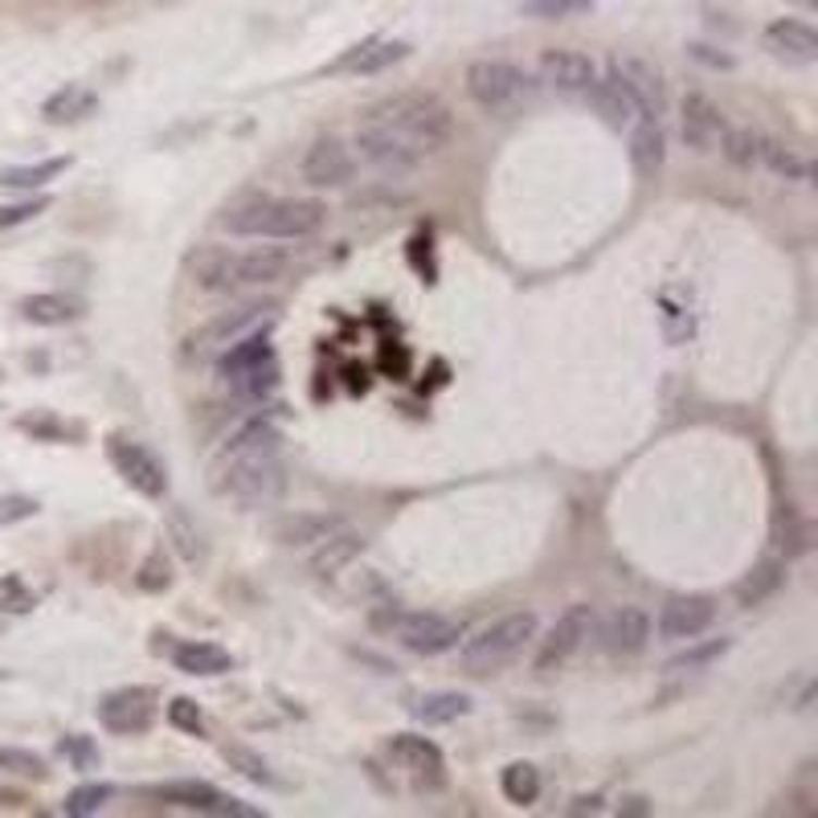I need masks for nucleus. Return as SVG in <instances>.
Here are the masks:
<instances>
[{
	"mask_svg": "<svg viewBox=\"0 0 818 818\" xmlns=\"http://www.w3.org/2000/svg\"><path fill=\"white\" fill-rule=\"evenodd\" d=\"M455 136V115L438 95L406 90L376 102L357 127L360 156L385 172H406L418 160L443 152Z\"/></svg>",
	"mask_w": 818,
	"mask_h": 818,
	"instance_id": "f257e3e1",
	"label": "nucleus"
},
{
	"mask_svg": "<svg viewBox=\"0 0 818 818\" xmlns=\"http://www.w3.org/2000/svg\"><path fill=\"white\" fill-rule=\"evenodd\" d=\"M324 222H327L324 201H274V197L241 201L222 218V225L230 234H241V238H274V241L311 238Z\"/></svg>",
	"mask_w": 818,
	"mask_h": 818,
	"instance_id": "f03ea898",
	"label": "nucleus"
},
{
	"mask_svg": "<svg viewBox=\"0 0 818 818\" xmlns=\"http://www.w3.org/2000/svg\"><path fill=\"white\" fill-rule=\"evenodd\" d=\"M536 639V614L532 610H516L495 618L492 627H483L479 634H471L459 647V664L467 676H495L508 664H516L524 647Z\"/></svg>",
	"mask_w": 818,
	"mask_h": 818,
	"instance_id": "7ed1b4c3",
	"label": "nucleus"
},
{
	"mask_svg": "<svg viewBox=\"0 0 818 818\" xmlns=\"http://www.w3.org/2000/svg\"><path fill=\"white\" fill-rule=\"evenodd\" d=\"M462 83H467V95L483 111H495V115L516 111V107L536 99V83L520 66L504 62V58H479V62H471Z\"/></svg>",
	"mask_w": 818,
	"mask_h": 818,
	"instance_id": "20e7f679",
	"label": "nucleus"
},
{
	"mask_svg": "<svg viewBox=\"0 0 818 818\" xmlns=\"http://www.w3.org/2000/svg\"><path fill=\"white\" fill-rule=\"evenodd\" d=\"M218 487L241 504H274L287 487V467L274 455H246V459H225L218 467Z\"/></svg>",
	"mask_w": 818,
	"mask_h": 818,
	"instance_id": "39448f33",
	"label": "nucleus"
},
{
	"mask_svg": "<svg viewBox=\"0 0 818 818\" xmlns=\"http://www.w3.org/2000/svg\"><path fill=\"white\" fill-rule=\"evenodd\" d=\"M590 634H594V606H590V602H573V606L548 627L545 639H541L532 667H536V671H561V667L585 647Z\"/></svg>",
	"mask_w": 818,
	"mask_h": 818,
	"instance_id": "423d86ee",
	"label": "nucleus"
},
{
	"mask_svg": "<svg viewBox=\"0 0 818 818\" xmlns=\"http://www.w3.org/2000/svg\"><path fill=\"white\" fill-rule=\"evenodd\" d=\"M397 643L413 655H446V650L459 647L462 639V622L443 618V614H397L389 618Z\"/></svg>",
	"mask_w": 818,
	"mask_h": 818,
	"instance_id": "0eeeda50",
	"label": "nucleus"
},
{
	"mask_svg": "<svg viewBox=\"0 0 818 818\" xmlns=\"http://www.w3.org/2000/svg\"><path fill=\"white\" fill-rule=\"evenodd\" d=\"M107 459L115 462V471L123 475V483L127 487H136L139 495H148V499H164V492H169V471H164V462L156 459L152 450L144 443H132V438H107Z\"/></svg>",
	"mask_w": 818,
	"mask_h": 818,
	"instance_id": "6e6552de",
	"label": "nucleus"
},
{
	"mask_svg": "<svg viewBox=\"0 0 818 818\" xmlns=\"http://www.w3.org/2000/svg\"><path fill=\"white\" fill-rule=\"evenodd\" d=\"M156 708H160L156 687L132 683V687H120V692L102 696L99 724H102V729H111V733H120V736L148 733V729H152V720H156Z\"/></svg>",
	"mask_w": 818,
	"mask_h": 818,
	"instance_id": "1a4fd4ad",
	"label": "nucleus"
},
{
	"mask_svg": "<svg viewBox=\"0 0 818 818\" xmlns=\"http://www.w3.org/2000/svg\"><path fill=\"white\" fill-rule=\"evenodd\" d=\"M287 267H290L287 250H274V246H258V250H246V255L225 250L218 290H222V295H234V290H246V287H267L274 278H283Z\"/></svg>",
	"mask_w": 818,
	"mask_h": 818,
	"instance_id": "9d476101",
	"label": "nucleus"
},
{
	"mask_svg": "<svg viewBox=\"0 0 818 818\" xmlns=\"http://www.w3.org/2000/svg\"><path fill=\"white\" fill-rule=\"evenodd\" d=\"M585 95H590V107L602 115V123H606L610 132H627V127H634L639 115H650L647 107H643V99L634 95V86L627 83V74L618 66H614L606 78H594V86H590Z\"/></svg>",
	"mask_w": 818,
	"mask_h": 818,
	"instance_id": "9b49d317",
	"label": "nucleus"
},
{
	"mask_svg": "<svg viewBox=\"0 0 818 818\" xmlns=\"http://www.w3.org/2000/svg\"><path fill=\"white\" fill-rule=\"evenodd\" d=\"M716 622V602L708 594H680L667 597L659 610V639L664 643H692Z\"/></svg>",
	"mask_w": 818,
	"mask_h": 818,
	"instance_id": "f8f14e48",
	"label": "nucleus"
},
{
	"mask_svg": "<svg viewBox=\"0 0 818 818\" xmlns=\"http://www.w3.org/2000/svg\"><path fill=\"white\" fill-rule=\"evenodd\" d=\"M357 176V160L348 152V144L336 136H320L303 156V181L311 188H340Z\"/></svg>",
	"mask_w": 818,
	"mask_h": 818,
	"instance_id": "ddd939ff",
	"label": "nucleus"
},
{
	"mask_svg": "<svg viewBox=\"0 0 818 818\" xmlns=\"http://www.w3.org/2000/svg\"><path fill=\"white\" fill-rule=\"evenodd\" d=\"M724 132H729V123L708 95H699V90L683 95V144L692 152H716Z\"/></svg>",
	"mask_w": 818,
	"mask_h": 818,
	"instance_id": "4468645a",
	"label": "nucleus"
},
{
	"mask_svg": "<svg viewBox=\"0 0 818 818\" xmlns=\"http://www.w3.org/2000/svg\"><path fill=\"white\" fill-rule=\"evenodd\" d=\"M597 639H602V650L610 655H639L650 639V614L639 606H618L597 627Z\"/></svg>",
	"mask_w": 818,
	"mask_h": 818,
	"instance_id": "2eb2a0df",
	"label": "nucleus"
},
{
	"mask_svg": "<svg viewBox=\"0 0 818 818\" xmlns=\"http://www.w3.org/2000/svg\"><path fill=\"white\" fill-rule=\"evenodd\" d=\"M278 303H246V307H238V311H225V315H218L213 324H205L193 340H188V348L193 352H213V348H230L234 340H241L250 327L267 315V311H274Z\"/></svg>",
	"mask_w": 818,
	"mask_h": 818,
	"instance_id": "dca6fc26",
	"label": "nucleus"
},
{
	"mask_svg": "<svg viewBox=\"0 0 818 818\" xmlns=\"http://www.w3.org/2000/svg\"><path fill=\"white\" fill-rule=\"evenodd\" d=\"M766 50L790 66H810L818 62V34L798 17H782L766 25Z\"/></svg>",
	"mask_w": 818,
	"mask_h": 818,
	"instance_id": "f3484780",
	"label": "nucleus"
},
{
	"mask_svg": "<svg viewBox=\"0 0 818 818\" xmlns=\"http://www.w3.org/2000/svg\"><path fill=\"white\" fill-rule=\"evenodd\" d=\"M597 78V66L578 50H548L541 58V83H548L561 95H585Z\"/></svg>",
	"mask_w": 818,
	"mask_h": 818,
	"instance_id": "a211bd4d",
	"label": "nucleus"
},
{
	"mask_svg": "<svg viewBox=\"0 0 818 818\" xmlns=\"http://www.w3.org/2000/svg\"><path fill=\"white\" fill-rule=\"evenodd\" d=\"M389 757L397 761L401 769H409V773H418V778H430V782H443V769H446V757L443 749L430 741V736H418V733H397L389 741Z\"/></svg>",
	"mask_w": 818,
	"mask_h": 818,
	"instance_id": "6ab92c4d",
	"label": "nucleus"
},
{
	"mask_svg": "<svg viewBox=\"0 0 818 818\" xmlns=\"http://www.w3.org/2000/svg\"><path fill=\"white\" fill-rule=\"evenodd\" d=\"M340 524V516H327V511H290L274 524V541H283L287 548H315Z\"/></svg>",
	"mask_w": 818,
	"mask_h": 818,
	"instance_id": "aec40b11",
	"label": "nucleus"
},
{
	"mask_svg": "<svg viewBox=\"0 0 818 818\" xmlns=\"http://www.w3.org/2000/svg\"><path fill=\"white\" fill-rule=\"evenodd\" d=\"M406 58H409V41H364V46H352L344 58H336L327 70L332 74H344V70H352V74H381V70L397 66Z\"/></svg>",
	"mask_w": 818,
	"mask_h": 818,
	"instance_id": "412c9836",
	"label": "nucleus"
},
{
	"mask_svg": "<svg viewBox=\"0 0 818 818\" xmlns=\"http://www.w3.org/2000/svg\"><path fill=\"white\" fill-rule=\"evenodd\" d=\"M664 160H667V139H664V127H659V115H639L631 127L634 172H639L643 181H650V176H659Z\"/></svg>",
	"mask_w": 818,
	"mask_h": 818,
	"instance_id": "4be33fe9",
	"label": "nucleus"
},
{
	"mask_svg": "<svg viewBox=\"0 0 818 818\" xmlns=\"http://www.w3.org/2000/svg\"><path fill=\"white\" fill-rule=\"evenodd\" d=\"M360 553H364V536H360L357 529L340 524L332 536H324V541L315 545V553H311V573H315V578H332V573H340L344 565L357 561Z\"/></svg>",
	"mask_w": 818,
	"mask_h": 818,
	"instance_id": "5701e85b",
	"label": "nucleus"
},
{
	"mask_svg": "<svg viewBox=\"0 0 818 818\" xmlns=\"http://www.w3.org/2000/svg\"><path fill=\"white\" fill-rule=\"evenodd\" d=\"M95 107H99V95H95L90 86L66 83L62 90H53L50 99L41 102V115H46V123H53V127H66V123L90 120Z\"/></svg>",
	"mask_w": 818,
	"mask_h": 818,
	"instance_id": "b1692460",
	"label": "nucleus"
},
{
	"mask_svg": "<svg viewBox=\"0 0 818 818\" xmlns=\"http://www.w3.org/2000/svg\"><path fill=\"white\" fill-rule=\"evenodd\" d=\"M172 664H176V671H185V676H201V680H213V676H225L230 667H234V655L225 647H218V643H181V647L172 650Z\"/></svg>",
	"mask_w": 818,
	"mask_h": 818,
	"instance_id": "393cba45",
	"label": "nucleus"
},
{
	"mask_svg": "<svg viewBox=\"0 0 818 818\" xmlns=\"http://www.w3.org/2000/svg\"><path fill=\"white\" fill-rule=\"evenodd\" d=\"M21 315L37 327H66L83 315V303L70 299V295H53V290H41V295H25L21 299Z\"/></svg>",
	"mask_w": 818,
	"mask_h": 818,
	"instance_id": "a878e982",
	"label": "nucleus"
},
{
	"mask_svg": "<svg viewBox=\"0 0 818 818\" xmlns=\"http://www.w3.org/2000/svg\"><path fill=\"white\" fill-rule=\"evenodd\" d=\"M144 794L156 802H164V806L201 810V815H213V806L222 798V790H213L209 782H160V785H148Z\"/></svg>",
	"mask_w": 818,
	"mask_h": 818,
	"instance_id": "bb28decb",
	"label": "nucleus"
},
{
	"mask_svg": "<svg viewBox=\"0 0 818 818\" xmlns=\"http://www.w3.org/2000/svg\"><path fill=\"white\" fill-rule=\"evenodd\" d=\"M274 450H283V434H278V426H271V422H250V426H241L230 443L222 446V459H246V455H274Z\"/></svg>",
	"mask_w": 818,
	"mask_h": 818,
	"instance_id": "cd10ccee",
	"label": "nucleus"
},
{
	"mask_svg": "<svg viewBox=\"0 0 818 818\" xmlns=\"http://www.w3.org/2000/svg\"><path fill=\"white\" fill-rule=\"evenodd\" d=\"M267 360H274L271 352V340L262 336V332H255V336H246V340H234L230 344V352L222 357V376L225 381H234V376L250 373V369H258V364H267Z\"/></svg>",
	"mask_w": 818,
	"mask_h": 818,
	"instance_id": "c85d7f7f",
	"label": "nucleus"
},
{
	"mask_svg": "<svg viewBox=\"0 0 818 818\" xmlns=\"http://www.w3.org/2000/svg\"><path fill=\"white\" fill-rule=\"evenodd\" d=\"M757 164H766L773 176H782V181H794V185H806L815 172H810V164L802 160L794 148H785V144H778V139H766L761 136V152H757Z\"/></svg>",
	"mask_w": 818,
	"mask_h": 818,
	"instance_id": "c756f323",
	"label": "nucleus"
},
{
	"mask_svg": "<svg viewBox=\"0 0 818 818\" xmlns=\"http://www.w3.org/2000/svg\"><path fill=\"white\" fill-rule=\"evenodd\" d=\"M66 169L70 156H53V160H37V164H13V169H0V188H41Z\"/></svg>",
	"mask_w": 818,
	"mask_h": 818,
	"instance_id": "7c9ffc66",
	"label": "nucleus"
},
{
	"mask_svg": "<svg viewBox=\"0 0 818 818\" xmlns=\"http://www.w3.org/2000/svg\"><path fill=\"white\" fill-rule=\"evenodd\" d=\"M467 712H471V699L462 696V692H430V696H422L413 704V716L422 724H455Z\"/></svg>",
	"mask_w": 818,
	"mask_h": 818,
	"instance_id": "2f4dec72",
	"label": "nucleus"
},
{
	"mask_svg": "<svg viewBox=\"0 0 818 818\" xmlns=\"http://www.w3.org/2000/svg\"><path fill=\"white\" fill-rule=\"evenodd\" d=\"M782 578H785V565L769 557V561H761L749 578L736 585V602H741V606H761L769 594H778Z\"/></svg>",
	"mask_w": 818,
	"mask_h": 818,
	"instance_id": "473e14b6",
	"label": "nucleus"
},
{
	"mask_svg": "<svg viewBox=\"0 0 818 818\" xmlns=\"http://www.w3.org/2000/svg\"><path fill=\"white\" fill-rule=\"evenodd\" d=\"M499 790H504V798L516 802V806H532V802L541 798V773H536V766H529V761H511V766L499 773Z\"/></svg>",
	"mask_w": 818,
	"mask_h": 818,
	"instance_id": "72a5a7b5",
	"label": "nucleus"
},
{
	"mask_svg": "<svg viewBox=\"0 0 818 818\" xmlns=\"http://www.w3.org/2000/svg\"><path fill=\"white\" fill-rule=\"evenodd\" d=\"M225 757V766L230 769H238L246 782H255V785H271V790H278V773H274L271 766H267V757H258L255 749H246V745H225L222 749Z\"/></svg>",
	"mask_w": 818,
	"mask_h": 818,
	"instance_id": "f704fd0d",
	"label": "nucleus"
},
{
	"mask_svg": "<svg viewBox=\"0 0 818 818\" xmlns=\"http://www.w3.org/2000/svg\"><path fill=\"white\" fill-rule=\"evenodd\" d=\"M222 262H225V246H197V250H188L185 271L201 290H218V283H222Z\"/></svg>",
	"mask_w": 818,
	"mask_h": 818,
	"instance_id": "c9c22d12",
	"label": "nucleus"
},
{
	"mask_svg": "<svg viewBox=\"0 0 818 818\" xmlns=\"http://www.w3.org/2000/svg\"><path fill=\"white\" fill-rule=\"evenodd\" d=\"M520 13L532 21H573L594 13V0H520Z\"/></svg>",
	"mask_w": 818,
	"mask_h": 818,
	"instance_id": "e433bc0d",
	"label": "nucleus"
},
{
	"mask_svg": "<svg viewBox=\"0 0 818 818\" xmlns=\"http://www.w3.org/2000/svg\"><path fill=\"white\" fill-rule=\"evenodd\" d=\"M614 66L627 74V83L634 86V95L643 99V107H647L650 115H659V107H664V86H659V74H650V66H643V62H614Z\"/></svg>",
	"mask_w": 818,
	"mask_h": 818,
	"instance_id": "4c0bfd02",
	"label": "nucleus"
},
{
	"mask_svg": "<svg viewBox=\"0 0 818 818\" xmlns=\"http://www.w3.org/2000/svg\"><path fill=\"white\" fill-rule=\"evenodd\" d=\"M729 647H733V639H708V643H696V647H687L683 655H676V659L667 664V671H704V667H712L716 659H724Z\"/></svg>",
	"mask_w": 818,
	"mask_h": 818,
	"instance_id": "58836bf2",
	"label": "nucleus"
},
{
	"mask_svg": "<svg viewBox=\"0 0 818 818\" xmlns=\"http://www.w3.org/2000/svg\"><path fill=\"white\" fill-rule=\"evenodd\" d=\"M115 798V785H107V782H86L78 785V790H70V798H66V815L74 818H86V815H99L107 802Z\"/></svg>",
	"mask_w": 818,
	"mask_h": 818,
	"instance_id": "ea45409f",
	"label": "nucleus"
},
{
	"mask_svg": "<svg viewBox=\"0 0 818 818\" xmlns=\"http://www.w3.org/2000/svg\"><path fill=\"white\" fill-rule=\"evenodd\" d=\"M720 152L729 156L733 164H741V169H749V164H757L761 136H757V132H749V127H729V132H724V139H720Z\"/></svg>",
	"mask_w": 818,
	"mask_h": 818,
	"instance_id": "a19ab883",
	"label": "nucleus"
},
{
	"mask_svg": "<svg viewBox=\"0 0 818 818\" xmlns=\"http://www.w3.org/2000/svg\"><path fill=\"white\" fill-rule=\"evenodd\" d=\"M169 536H172V545H176V553L185 557V561H201L205 557V545H201V532L188 524V516L185 511H172L169 516Z\"/></svg>",
	"mask_w": 818,
	"mask_h": 818,
	"instance_id": "79ce46f5",
	"label": "nucleus"
},
{
	"mask_svg": "<svg viewBox=\"0 0 818 818\" xmlns=\"http://www.w3.org/2000/svg\"><path fill=\"white\" fill-rule=\"evenodd\" d=\"M234 389H238L241 397H250V401L271 397V393L278 389V364L267 360V364H258V369H250V373L234 376Z\"/></svg>",
	"mask_w": 818,
	"mask_h": 818,
	"instance_id": "37998d69",
	"label": "nucleus"
},
{
	"mask_svg": "<svg viewBox=\"0 0 818 818\" xmlns=\"http://www.w3.org/2000/svg\"><path fill=\"white\" fill-rule=\"evenodd\" d=\"M62 757H66L70 766L74 769H83V773H90V769H99V745L90 741V736H83V733H70V736H62Z\"/></svg>",
	"mask_w": 818,
	"mask_h": 818,
	"instance_id": "c03bdc74",
	"label": "nucleus"
},
{
	"mask_svg": "<svg viewBox=\"0 0 818 818\" xmlns=\"http://www.w3.org/2000/svg\"><path fill=\"white\" fill-rule=\"evenodd\" d=\"M0 773H21V778H46V761L29 749L0 745Z\"/></svg>",
	"mask_w": 818,
	"mask_h": 818,
	"instance_id": "a18cd8bd",
	"label": "nucleus"
},
{
	"mask_svg": "<svg viewBox=\"0 0 818 818\" xmlns=\"http://www.w3.org/2000/svg\"><path fill=\"white\" fill-rule=\"evenodd\" d=\"M169 724H172V729H181V733L201 736V733H205V712L197 708V699L176 696V699L169 704Z\"/></svg>",
	"mask_w": 818,
	"mask_h": 818,
	"instance_id": "49530a36",
	"label": "nucleus"
},
{
	"mask_svg": "<svg viewBox=\"0 0 818 818\" xmlns=\"http://www.w3.org/2000/svg\"><path fill=\"white\" fill-rule=\"evenodd\" d=\"M46 209H50V197H29V201L4 205V209H0V230H13V225L34 222V218H41Z\"/></svg>",
	"mask_w": 818,
	"mask_h": 818,
	"instance_id": "de8ad7c7",
	"label": "nucleus"
},
{
	"mask_svg": "<svg viewBox=\"0 0 818 818\" xmlns=\"http://www.w3.org/2000/svg\"><path fill=\"white\" fill-rule=\"evenodd\" d=\"M139 590H148V594H156V590H169V561L160 557V553H152L148 561H144V569H139Z\"/></svg>",
	"mask_w": 818,
	"mask_h": 818,
	"instance_id": "09e8293b",
	"label": "nucleus"
},
{
	"mask_svg": "<svg viewBox=\"0 0 818 818\" xmlns=\"http://www.w3.org/2000/svg\"><path fill=\"white\" fill-rule=\"evenodd\" d=\"M21 430H29L37 438H62L66 434V426L53 422V418H21Z\"/></svg>",
	"mask_w": 818,
	"mask_h": 818,
	"instance_id": "8fccbe9b",
	"label": "nucleus"
},
{
	"mask_svg": "<svg viewBox=\"0 0 818 818\" xmlns=\"http://www.w3.org/2000/svg\"><path fill=\"white\" fill-rule=\"evenodd\" d=\"M687 50H692V58H696V62H704V66L733 70V58H729V53H716L712 46H687Z\"/></svg>",
	"mask_w": 818,
	"mask_h": 818,
	"instance_id": "3c124183",
	"label": "nucleus"
},
{
	"mask_svg": "<svg viewBox=\"0 0 818 818\" xmlns=\"http://www.w3.org/2000/svg\"><path fill=\"white\" fill-rule=\"evenodd\" d=\"M585 810H590V815H602V798H597V794H590V798L581 794V798L569 806V815H585Z\"/></svg>",
	"mask_w": 818,
	"mask_h": 818,
	"instance_id": "603ef678",
	"label": "nucleus"
},
{
	"mask_svg": "<svg viewBox=\"0 0 818 818\" xmlns=\"http://www.w3.org/2000/svg\"><path fill=\"white\" fill-rule=\"evenodd\" d=\"M622 815H650L647 798H627V806H622Z\"/></svg>",
	"mask_w": 818,
	"mask_h": 818,
	"instance_id": "864d4df0",
	"label": "nucleus"
},
{
	"mask_svg": "<svg viewBox=\"0 0 818 818\" xmlns=\"http://www.w3.org/2000/svg\"><path fill=\"white\" fill-rule=\"evenodd\" d=\"M21 794H13V790H0V806H17Z\"/></svg>",
	"mask_w": 818,
	"mask_h": 818,
	"instance_id": "5fc2aeb1",
	"label": "nucleus"
}]
</instances>
